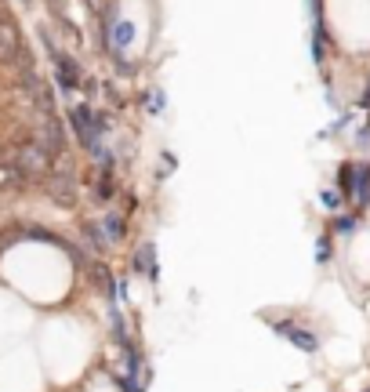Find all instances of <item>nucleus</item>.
<instances>
[{
    "instance_id": "obj_4",
    "label": "nucleus",
    "mask_w": 370,
    "mask_h": 392,
    "mask_svg": "<svg viewBox=\"0 0 370 392\" xmlns=\"http://www.w3.org/2000/svg\"><path fill=\"white\" fill-rule=\"evenodd\" d=\"M33 142L41 146V149H47V153L58 157V153H62V124H58L55 117H47L41 128L33 131Z\"/></svg>"
},
{
    "instance_id": "obj_16",
    "label": "nucleus",
    "mask_w": 370,
    "mask_h": 392,
    "mask_svg": "<svg viewBox=\"0 0 370 392\" xmlns=\"http://www.w3.org/2000/svg\"><path fill=\"white\" fill-rule=\"evenodd\" d=\"M363 102H367V106H370V87H367V98H363Z\"/></svg>"
},
{
    "instance_id": "obj_10",
    "label": "nucleus",
    "mask_w": 370,
    "mask_h": 392,
    "mask_svg": "<svg viewBox=\"0 0 370 392\" xmlns=\"http://www.w3.org/2000/svg\"><path fill=\"white\" fill-rule=\"evenodd\" d=\"M80 229H84L87 244H91L95 251H106V247H113V244H109V236H106V229H102L98 222H80Z\"/></svg>"
},
{
    "instance_id": "obj_14",
    "label": "nucleus",
    "mask_w": 370,
    "mask_h": 392,
    "mask_svg": "<svg viewBox=\"0 0 370 392\" xmlns=\"http://www.w3.org/2000/svg\"><path fill=\"white\" fill-rule=\"evenodd\" d=\"M338 189H341V196L356 193V168H352V163H345V168L338 171Z\"/></svg>"
},
{
    "instance_id": "obj_5",
    "label": "nucleus",
    "mask_w": 370,
    "mask_h": 392,
    "mask_svg": "<svg viewBox=\"0 0 370 392\" xmlns=\"http://www.w3.org/2000/svg\"><path fill=\"white\" fill-rule=\"evenodd\" d=\"M44 189H47V196L55 200V204H62V207H73V204H76V185H73V178H62V174H51Z\"/></svg>"
},
{
    "instance_id": "obj_7",
    "label": "nucleus",
    "mask_w": 370,
    "mask_h": 392,
    "mask_svg": "<svg viewBox=\"0 0 370 392\" xmlns=\"http://www.w3.org/2000/svg\"><path fill=\"white\" fill-rule=\"evenodd\" d=\"M135 269L157 284V273H160V269H157V251H152V244H142V251L135 255Z\"/></svg>"
},
{
    "instance_id": "obj_8",
    "label": "nucleus",
    "mask_w": 370,
    "mask_h": 392,
    "mask_svg": "<svg viewBox=\"0 0 370 392\" xmlns=\"http://www.w3.org/2000/svg\"><path fill=\"white\" fill-rule=\"evenodd\" d=\"M25 178H30V174H25L19 163H11V160L0 163V189H22Z\"/></svg>"
},
{
    "instance_id": "obj_6",
    "label": "nucleus",
    "mask_w": 370,
    "mask_h": 392,
    "mask_svg": "<svg viewBox=\"0 0 370 392\" xmlns=\"http://www.w3.org/2000/svg\"><path fill=\"white\" fill-rule=\"evenodd\" d=\"M276 334H284V338H290L298 349H305V352H316L320 349V341H316V334H309L305 327H298V323H276Z\"/></svg>"
},
{
    "instance_id": "obj_11",
    "label": "nucleus",
    "mask_w": 370,
    "mask_h": 392,
    "mask_svg": "<svg viewBox=\"0 0 370 392\" xmlns=\"http://www.w3.org/2000/svg\"><path fill=\"white\" fill-rule=\"evenodd\" d=\"M95 196H98V200L117 196V182H113V174H109L106 168H98V171H95Z\"/></svg>"
},
{
    "instance_id": "obj_9",
    "label": "nucleus",
    "mask_w": 370,
    "mask_h": 392,
    "mask_svg": "<svg viewBox=\"0 0 370 392\" xmlns=\"http://www.w3.org/2000/svg\"><path fill=\"white\" fill-rule=\"evenodd\" d=\"M55 62H58V80H62V87H76V84H80V69H76L73 58L55 55Z\"/></svg>"
},
{
    "instance_id": "obj_15",
    "label": "nucleus",
    "mask_w": 370,
    "mask_h": 392,
    "mask_svg": "<svg viewBox=\"0 0 370 392\" xmlns=\"http://www.w3.org/2000/svg\"><path fill=\"white\" fill-rule=\"evenodd\" d=\"M352 225H356L352 218H338V222H334V229H338V233H349V229H352Z\"/></svg>"
},
{
    "instance_id": "obj_13",
    "label": "nucleus",
    "mask_w": 370,
    "mask_h": 392,
    "mask_svg": "<svg viewBox=\"0 0 370 392\" xmlns=\"http://www.w3.org/2000/svg\"><path fill=\"white\" fill-rule=\"evenodd\" d=\"M102 229H106V236H109V244H120L124 240V218L120 214H106V218H102Z\"/></svg>"
},
{
    "instance_id": "obj_1",
    "label": "nucleus",
    "mask_w": 370,
    "mask_h": 392,
    "mask_svg": "<svg viewBox=\"0 0 370 392\" xmlns=\"http://www.w3.org/2000/svg\"><path fill=\"white\" fill-rule=\"evenodd\" d=\"M8 160H11V163H19L25 174H44V171H51V153H47V149H41L36 142L19 146Z\"/></svg>"
},
{
    "instance_id": "obj_3",
    "label": "nucleus",
    "mask_w": 370,
    "mask_h": 392,
    "mask_svg": "<svg viewBox=\"0 0 370 392\" xmlns=\"http://www.w3.org/2000/svg\"><path fill=\"white\" fill-rule=\"evenodd\" d=\"M22 55V36H19V26L11 22L4 11H0V62H19Z\"/></svg>"
},
{
    "instance_id": "obj_2",
    "label": "nucleus",
    "mask_w": 370,
    "mask_h": 392,
    "mask_svg": "<svg viewBox=\"0 0 370 392\" xmlns=\"http://www.w3.org/2000/svg\"><path fill=\"white\" fill-rule=\"evenodd\" d=\"M69 120H73V131H76V138H80V146H87L95 153L98 149V135H102V128H98V117L87 106H76L73 113H69Z\"/></svg>"
},
{
    "instance_id": "obj_12",
    "label": "nucleus",
    "mask_w": 370,
    "mask_h": 392,
    "mask_svg": "<svg viewBox=\"0 0 370 392\" xmlns=\"http://www.w3.org/2000/svg\"><path fill=\"white\" fill-rule=\"evenodd\" d=\"M356 204L367 207L370 204V168H356Z\"/></svg>"
}]
</instances>
